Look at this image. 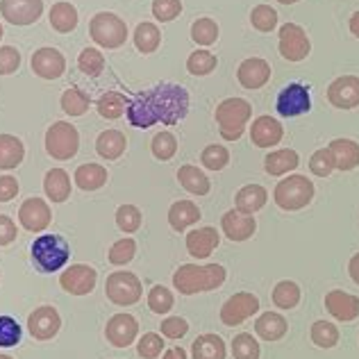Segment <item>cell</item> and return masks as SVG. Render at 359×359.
<instances>
[{
	"label": "cell",
	"instance_id": "49",
	"mask_svg": "<svg viewBox=\"0 0 359 359\" xmlns=\"http://www.w3.org/2000/svg\"><path fill=\"white\" fill-rule=\"evenodd\" d=\"M232 355L234 359H259V344L248 332H241L232 339Z\"/></svg>",
	"mask_w": 359,
	"mask_h": 359
},
{
	"label": "cell",
	"instance_id": "23",
	"mask_svg": "<svg viewBox=\"0 0 359 359\" xmlns=\"http://www.w3.org/2000/svg\"><path fill=\"white\" fill-rule=\"evenodd\" d=\"M325 309L332 314L337 320H355L359 316V298L353 294H346L341 289H332L325 296Z\"/></svg>",
	"mask_w": 359,
	"mask_h": 359
},
{
	"label": "cell",
	"instance_id": "50",
	"mask_svg": "<svg viewBox=\"0 0 359 359\" xmlns=\"http://www.w3.org/2000/svg\"><path fill=\"white\" fill-rule=\"evenodd\" d=\"M135 255H137V241L126 237L109 248V264H114V266H126V264L135 259Z\"/></svg>",
	"mask_w": 359,
	"mask_h": 359
},
{
	"label": "cell",
	"instance_id": "5",
	"mask_svg": "<svg viewBox=\"0 0 359 359\" xmlns=\"http://www.w3.org/2000/svg\"><path fill=\"white\" fill-rule=\"evenodd\" d=\"M32 262L41 273H55L66 266L71 257V248L64 237L60 234H41L32 243Z\"/></svg>",
	"mask_w": 359,
	"mask_h": 359
},
{
	"label": "cell",
	"instance_id": "22",
	"mask_svg": "<svg viewBox=\"0 0 359 359\" xmlns=\"http://www.w3.org/2000/svg\"><path fill=\"white\" fill-rule=\"evenodd\" d=\"M187 250L191 257L196 259H207L210 255L219 248V243H221V237H219V232H216V228H198V230H191L187 234Z\"/></svg>",
	"mask_w": 359,
	"mask_h": 359
},
{
	"label": "cell",
	"instance_id": "47",
	"mask_svg": "<svg viewBox=\"0 0 359 359\" xmlns=\"http://www.w3.org/2000/svg\"><path fill=\"white\" fill-rule=\"evenodd\" d=\"M141 221H144V216H141L139 207L135 205H121L116 210V225L121 232L126 234H132L141 228Z\"/></svg>",
	"mask_w": 359,
	"mask_h": 359
},
{
	"label": "cell",
	"instance_id": "30",
	"mask_svg": "<svg viewBox=\"0 0 359 359\" xmlns=\"http://www.w3.org/2000/svg\"><path fill=\"white\" fill-rule=\"evenodd\" d=\"M126 148H128V139L118 130H105V132H100L96 139V153L102 159H107V162L118 159L123 153H126Z\"/></svg>",
	"mask_w": 359,
	"mask_h": 359
},
{
	"label": "cell",
	"instance_id": "61",
	"mask_svg": "<svg viewBox=\"0 0 359 359\" xmlns=\"http://www.w3.org/2000/svg\"><path fill=\"white\" fill-rule=\"evenodd\" d=\"M351 32L359 39V12H355V14L351 16Z\"/></svg>",
	"mask_w": 359,
	"mask_h": 359
},
{
	"label": "cell",
	"instance_id": "19",
	"mask_svg": "<svg viewBox=\"0 0 359 359\" xmlns=\"http://www.w3.org/2000/svg\"><path fill=\"white\" fill-rule=\"evenodd\" d=\"M32 71L41 80H60L66 71V60L57 48H39L32 55Z\"/></svg>",
	"mask_w": 359,
	"mask_h": 359
},
{
	"label": "cell",
	"instance_id": "39",
	"mask_svg": "<svg viewBox=\"0 0 359 359\" xmlns=\"http://www.w3.org/2000/svg\"><path fill=\"white\" fill-rule=\"evenodd\" d=\"M216 66H219V60H216V55L210 53V50H196L189 55L187 60V71L191 75H198V78H203V75H210L212 71H216Z\"/></svg>",
	"mask_w": 359,
	"mask_h": 359
},
{
	"label": "cell",
	"instance_id": "17",
	"mask_svg": "<svg viewBox=\"0 0 359 359\" xmlns=\"http://www.w3.org/2000/svg\"><path fill=\"white\" fill-rule=\"evenodd\" d=\"M327 100L339 109L359 107V78L357 75H341L327 87Z\"/></svg>",
	"mask_w": 359,
	"mask_h": 359
},
{
	"label": "cell",
	"instance_id": "27",
	"mask_svg": "<svg viewBox=\"0 0 359 359\" xmlns=\"http://www.w3.org/2000/svg\"><path fill=\"white\" fill-rule=\"evenodd\" d=\"M266 201H269V191L262 184H245L234 196V205H237V212L241 214L259 212L266 205Z\"/></svg>",
	"mask_w": 359,
	"mask_h": 359
},
{
	"label": "cell",
	"instance_id": "8",
	"mask_svg": "<svg viewBox=\"0 0 359 359\" xmlns=\"http://www.w3.org/2000/svg\"><path fill=\"white\" fill-rule=\"evenodd\" d=\"M105 294L107 298L118 307H128L135 305L144 296V287H141V280L130 271H114L111 276H107L105 282Z\"/></svg>",
	"mask_w": 359,
	"mask_h": 359
},
{
	"label": "cell",
	"instance_id": "9",
	"mask_svg": "<svg viewBox=\"0 0 359 359\" xmlns=\"http://www.w3.org/2000/svg\"><path fill=\"white\" fill-rule=\"evenodd\" d=\"M278 50L287 62H302V60H307V55L311 53V41L300 25L285 23L280 27Z\"/></svg>",
	"mask_w": 359,
	"mask_h": 359
},
{
	"label": "cell",
	"instance_id": "14",
	"mask_svg": "<svg viewBox=\"0 0 359 359\" xmlns=\"http://www.w3.org/2000/svg\"><path fill=\"white\" fill-rule=\"evenodd\" d=\"M53 221V212L43 198H27L18 210V223L27 232H43Z\"/></svg>",
	"mask_w": 359,
	"mask_h": 359
},
{
	"label": "cell",
	"instance_id": "58",
	"mask_svg": "<svg viewBox=\"0 0 359 359\" xmlns=\"http://www.w3.org/2000/svg\"><path fill=\"white\" fill-rule=\"evenodd\" d=\"M16 223L9 219V216L5 214H0V245H9V243H14L16 239Z\"/></svg>",
	"mask_w": 359,
	"mask_h": 359
},
{
	"label": "cell",
	"instance_id": "31",
	"mask_svg": "<svg viewBox=\"0 0 359 359\" xmlns=\"http://www.w3.org/2000/svg\"><path fill=\"white\" fill-rule=\"evenodd\" d=\"M23 159H25L23 141L14 135H0V168L3 171H12V168L21 166Z\"/></svg>",
	"mask_w": 359,
	"mask_h": 359
},
{
	"label": "cell",
	"instance_id": "35",
	"mask_svg": "<svg viewBox=\"0 0 359 359\" xmlns=\"http://www.w3.org/2000/svg\"><path fill=\"white\" fill-rule=\"evenodd\" d=\"M50 25L60 34H69L78 27V9L71 3H55L50 7Z\"/></svg>",
	"mask_w": 359,
	"mask_h": 359
},
{
	"label": "cell",
	"instance_id": "36",
	"mask_svg": "<svg viewBox=\"0 0 359 359\" xmlns=\"http://www.w3.org/2000/svg\"><path fill=\"white\" fill-rule=\"evenodd\" d=\"M135 46L139 53H155L159 48V43H162V32H159V27L155 23H139L137 30H135Z\"/></svg>",
	"mask_w": 359,
	"mask_h": 359
},
{
	"label": "cell",
	"instance_id": "57",
	"mask_svg": "<svg viewBox=\"0 0 359 359\" xmlns=\"http://www.w3.org/2000/svg\"><path fill=\"white\" fill-rule=\"evenodd\" d=\"M18 196V180L12 175L0 177V203H9Z\"/></svg>",
	"mask_w": 359,
	"mask_h": 359
},
{
	"label": "cell",
	"instance_id": "28",
	"mask_svg": "<svg viewBox=\"0 0 359 359\" xmlns=\"http://www.w3.org/2000/svg\"><path fill=\"white\" fill-rule=\"evenodd\" d=\"M334 155V164L339 171H353L359 166V144L353 139H334L327 146Z\"/></svg>",
	"mask_w": 359,
	"mask_h": 359
},
{
	"label": "cell",
	"instance_id": "4",
	"mask_svg": "<svg viewBox=\"0 0 359 359\" xmlns=\"http://www.w3.org/2000/svg\"><path fill=\"white\" fill-rule=\"evenodd\" d=\"M252 116V107L243 98H225L214 111V118L219 123L221 137L225 141H237L245 132V126Z\"/></svg>",
	"mask_w": 359,
	"mask_h": 359
},
{
	"label": "cell",
	"instance_id": "20",
	"mask_svg": "<svg viewBox=\"0 0 359 359\" xmlns=\"http://www.w3.org/2000/svg\"><path fill=\"white\" fill-rule=\"evenodd\" d=\"M237 80L243 89L255 91V89H262L264 84L271 80V66L266 60L262 57H250V60H243L237 69Z\"/></svg>",
	"mask_w": 359,
	"mask_h": 359
},
{
	"label": "cell",
	"instance_id": "43",
	"mask_svg": "<svg viewBox=\"0 0 359 359\" xmlns=\"http://www.w3.org/2000/svg\"><path fill=\"white\" fill-rule=\"evenodd\" d=\"M150 150H153V155L159 159V162H168L175 153H177V139L173 132H157L150 141Z\"/></svg>",
	"mask_w": 359,
	"mask_h": 359
},
{
	"label": "cell",
	"instance_id": "7",
	"mask_svg": "<svg viewBox=\"0 0 359 359\" xmlns=\"http://www.w3.org/2000/svg\"><path fill=\"white\" fill-rule=\"evenodd\" d=\"M80 150V132L75 126L66 121H57L53 123L46 132V153H48L53 159H60V162H66L78 155Z\"/></svg>",
	"mask_w": 359,
	"mask_h": 359
},
{
	"label": "cell",
	"instance_id": "24",
	"mask_svg": "<svg viewBox=\"0 0 359 359\" xmlns=\"http://www.w3.org/2000/svg\"><path fill=\"white\" fill-rule=\"evenodd\" d=\"M201 219H203L201 210H198V205L194 201H177L171 205V210H168V225H171L175 232L189 230Z\"/></svg>",
	"mask_w": 359,
	"mask_h": 359
},
{
	"label": "cell",
	"instance_id": "56",
	"mask_svg": "<svg viewBox=\"0 0 359 359\" xmlns=\"http://www.w3.org/2000/svg\"><path fill=\"white\" fill-rule=\"evenodd\" d=\"M187 332H189V323L184 318H180V316H168L162 323V337L173 339V341L182 339Z\"/></svg>",
	"mask_w": 359,
	"mask_h": 359
},
{
	"label": "cell",
	"instance_id": "25",
	"mask_svg": "<svg viewBox=\"0 0 359 359\" xmlns=\"http://www.w3.org/2000/svg\"><path fill=\"white\" fill-rule=\"evenodd\" d=\"M289 323L287 318L278 314V311H264V314L255 320V332L264 341H280L287 334Z\"/></svg>",
	"mask_w": 359,
	"mask_h": 359
},
{
	"label": "cell",
	"instance_id": "46",
	"mask_svg": "<svg viewBox=\"0 0 359 359\" xmlns=\"http://www.w3.org/2000/svg\"><path fill=\"white\" fill-rule=\"evenodd\" d=\"M201 162H203L205 168H210V171H223V168L230 164V153H228V148H225V146L212 144V146H207L203 150Z\"/></svg>",
	"mask_w": 359,
	"mask_h": 359
},
{
	"label": "cell",
	"instance_id": "15",
	"mask_svg": "<svg viewBox=\"0 0 359 359\" xmlns=\"http://www.w3.org/2000/svg\"><path fill=\"white\" fill-rule=\"evenodd\" d=\"M62 327V316L60 311L50 307V305H43V307H36L30 316H27V330L34 339L39 341H48L55 334L60 332Z\"/></svg>",
	"mask_w": 359,
	"mask_h": 359
},
{
	"label": "cell",
	"instance_id": "26",
	"mask_svg": "<svg viewBox=\"0 0 359 359\" xmlns=\"http://www.w3.org/2000/svg\"><path fill=\"white\" fill-rule=\"evenodd\" d=\"M298 164H300V157L296 150H291V148L273 150V153L264 157V168H266V173L273 177H282L291 171H296Z\"/></svg>",
	"mask_w": 359,
	"mask_h": 359
},
{
	"label": "cell",
	"instance_id": "11",
	"mask_svg": "<svg viewBox=\"0 0 359 359\" xmlns=\"http://www.w3.org/2000/svg\"><path fill=\"white\" fill-rule=\"evenodd\" d=\"M257 311H259V298L255 294H248V291H239V294L225 300V305L221 307V320L223 325L234 327L241 325L252 314H257Z\"/></svg>",
	"mask_w": 359,
	"mask_h": 359
},
{
	"label": "cell",
	"instance_id": "51",
	"mask_svg": "<svg viewBox=\"0 0 359 359\" xmlns=\"http://www.w3.org/2000/svg\"><path fill=\"white\" fill-rule=\"evenodd\" d=\"M337 168L334 164V155L330 153V148H320L314 155L309 157V171L316 177H327Z\"/></svg>",
	"mask_w": 359,
	"mask_h": 359
},
{
	"label": "cell",
	"instance_id": "53",
	"mask_svg": "<svg viewBox=\"0 0 359 359\" xmlns=\"http://www.w3.org/2000/svg\"><path fill=\"white\" fill-rule=\"evenodd\" d=\"M21 341V325L12 316H0V348H12Z\"/></svg>",
	"mask_w": 359,
	"mask_h": 359
},
{
	"label": "cell",
	"instance_id": "64",
	"mask_svg": "<svg viewBox=\"0 0 359 359\" xmlns=\"http://www.w3.org/2000/svg\"><path fill=\"white\" fill-rule=\"evenodd\" d=\"M0 39H3V25H0Z\"/></svg>",
	"mask_w": 359,
	"mask_h": 359
},
{
	"label": "cell",
	"instance_id": "38",
	"mask_svg": "<svg viewBox=\"0 0 359 359\" xmlns=\"http://www.w3.org/2000/svg\"><path fill=\"white\" fill-rule=\"evenodd\" d=\"M300 296H302L300 287L296 285V282H291V280H282L276 285V289H273V302H276V307H280V309L298 307Z\"/></svg>",
	"mask_w": 359,
	"mask_h": 359
},
{
	"label": "cell",
	"instance_id": "37",
	"mask_svg": "<svg viewBox=\"0 0 359 359\" xmlns=\"http://www.w3.org/2000/svg\"><path fill=\"white\" fill-rule=\"evenodd\" d=\"M126 107H128V100L123 93L118 91H107V93H102L100 100H98V114L102 118H107V121H114V118H121L123 114H126Z\"/></svg>",
	"mask_w": 359,
	"mask_h": 359
},
{
	"label": "cell",
	"instance_id": "34",
	"mask_svg": "<svg viewBox=\"0 0 359 359\" xmlns=\"http://www.w3.org/2000/svg\"><path fill=\"white\" fill-rule=\"evenodd\" d=\"M73 180L82 191H96V189L105 187L107 182V168L100 164H82L78 166Z\"/></svg>",
	"mask_w": 359,
	"mask_h": 359
},
{
	"label": "cell",
	"instance_id": "40",
	"mask_svg": "<svg viewBox=\"0 0 359 359\" xmlns=\"http://www.w3.org/2000/svg\"><path fill=\"white\" fill-rule=\"evenodd\" d=\"M89 105H91L89 96H87V93H84L82 89H78V87L66 89V91L62 93V109H64L69 116H82V114H87Z\"/></svg>",
	"mask_w": 359,
	"mask_h": 359
},
{
	"label": "cell",
	"instance_id": "63",
	"mask_svg": "<svg viewBox=\"0 0 359 359\" xmlns=\"http://www.w3.org/2000/svg\"><path fill=\"white\" fill-rule=\"evenodd\" d=\"M0 359H12V357H9V355H0Z\"/></svg>",
	"mask_w": 359,
	"mask_h": 359
},
{
	"label": "cell",
	"instance_id": "59",
	"mask_svg": "<svg viewBox=\"0 0 359 359\" xmlns=\"http://www.w3.org/2000/svg\"><path fill=\"white\" fill-rule=\"evenodd\" d=\"M348 273H351V278H353L355 285H359V252L351 257V264H348Z\"/></svg>",
	"mask_w": 359,
	"mask_h": 359
},
{
	"label": "cell",
	"instance_id": "41",
	"mask_svg": "<svg viewBox=\"0 0 359 359\" xmlns=\"http://www.w3.org/2000/svg\"><path fill=\"white\" fill-rule=\"evenodd\" d=\"M191 39L198 43V46H212L216 43V39H219V25H216L214 18L210 16H203L198 18V21H194L191 25Z\"/></svg>",
	"mask_w": 359,
	"mask_h": 359
},
{
	"label": "cell",
	"instance_id": "13",
	"mask_svg": "<svg viewBox=\"0 0 359 359\" xmlns=\"http://www.w3.org/2000/svg\"><path fill=\"white\" fill-rule=\"evenodd\" d=\"M0 14L12 25H32L43 14V0H0Z\"/></svg>",
	"mask_w": 359,
	"mask_h": 359
},
{
	"label": "cell",
	"instance_id": "45",
	"mask_svg": "<svg viewBox=\"0 0 359 359\" xmlns=\"http://www.w3.org/2000/svg\"><path fill=\"white\" fill-rule=\"evenodd\" d=\"M78 66L84 75L89 78H98V75L105 71V57L98 48H84L78 57Z\"/></svg>",
	"mask_w": 359,
	"mask_h": 359
},
{
	"label": "cell",
	"instance_id": "12",
	"mask_svg": "<svg viewBox=\"0 0 359 359\" xmlns=\"http://www.w3.org/2000/svg\"><path fill=\"white\" fill-rule=\"evenodd\" d=\"M98 282V273L89 264H73L60 276V285L71 296H87Z\"/></svg>",
	"mask_w": 359,
	"mask_h": 359
},
{
	"label": "cell",
	"instance_id": "42",
	"mask_svg": "<svg viewBox=\"0 0 359 359\" xmlns=\"http://www.w3.org/2000/svg\"><path fill=\"white\" fill-rule=\"evenodd\" d=\"M311 341H314L318 348H334L339 344V327L330 320H316L311 325Z\"/></svg>",
	"mask_w": 359,
	"mask_h": 359
},
{
	"label": "cell",
	"instance_id": "60",
	"mask_svg": "<svg viewBox=\"0 0 359 359\" xmlns=\"http://www.w3.org/2000/svg\"><path fill=\"white\" fill-rule=\"evenodd\" d=\"M164 359H187V351H184V348H180V346H173V348H168V351L164 353Z\"/></svg>",
	"mask_w": 359,
	"mask_h": 359
},
{
	"label": "cell",
	"instance_id": "55",
	"mask_svg": "<svg viewBox=\"0 0 359 359\" xmlns=\"http://www.w3.org/2000/svg\"><path fill=\"white\" fill-rule=\"evenodd\" d=\"M21 66V53L12 46H0V75H12Z\"/></svg>",
	"mask_w": 359,
	"mask_h": 359
},
{
	"label": "cell",
	"instance_id": "29",
	"mask_svg": "<svg viewBox=\"0 0 359 359\" xmlns=\"http://www.w3.org/2000/svg\"><path fill=\"white\" fill-rule=\"evenodd\" d=\"M43 191L53 203H64L71 198V177L64 168H50L43 177Z\"/></svg>",
	"mask_w": 359,
	"mask_h": 359
},
{
	"label": "cell",
	"instance_id": "32",
	"mask_svg": "<svg viewBox=\"0 0 359 359\" xmlns=\"http://www.w3.org/2000/svg\"><path fill=\"white\" fill-rule=\"evenodd\" d=\"M177 180L191 196H207V194H210V189H212L210 177H207L198 166H191V164L180 166Z\"/></svg>",
	"mask_w": 359,
	"mask_h": 359
},
{
	"label": "cell",
	"instance_id": "6",
	"mask_svg": "<svg viewBox=\"0 0 359 359\" xmlns=\"http://www.w3.org/2000/svg\"><path fill=\"white\" fill-rule=\"evenodd\" d=\"M89 34L100 48H121L128 39V25L114 12H100L89 21Z\"/></svg>",
	"mask_w": 359,
	"mask_h": 359
},
{
	"label": "cell",
	"instance_id": "44",
	"mask_svg": "<svg viewBox=\"0 0 359 359\" xmlns=\"http://www.w3.org/2000/svg\"><path fill=\"white\" fill-rule=\"evenodd\" d=\"M175 305V298L171 294V289H166L164 285H155L153 289H150L148 294V307L150 311H155V314H168V311L173 309Z\"/></svg>",
	"mask_w": 359,
	"mask_h": 359
},
{
	"label": "cell",
	"instance_id": "2",
	"mask_svg": "<svg viewBox=\"0 0 359 359\" xmlns=\"http://www.w3.org/2000/svg\"><path fill=\"white\" fill-rule=\"evenodd\" d=\"M225 282V269L221 264H182L173 273V287L182 296H194V294H205V291L219 289Z\"/></svg>",
	"mask_w": 359,
	"mask_h": 359
},
{
	"label": "cell",
	"instance_id": "16",
	"mask_svg": "<svg viewBox=\"0 0 359 359\" xmlns=\"http://www.w3.org/2000/svg\"><path fill=\"white\" fill-rule=\"evenodd\" d=\"M139 334V320L132 314H114L105 325V337L114 348H128Z\"/></svg>",
	"mask_w": 359,
	"mask_h": 359
},
{
	"label": "cell",
	"instance_id": "62",
	"mask_svg": "<svg viewBox=\"0 0 359 359\" xmlns=\"http://www.w3.org/2000/svg\"><path fill=\"white\" fill-rule=\"evenodd\" d=\"M278 3H282V5H294V3H298V0H278Z\"/></svg>",
	"mask_w": 359,
	"mask_h": 359
},
{
	"label": "cell",
	"instance_id": "1",
	"mask_svg": "<svg viewBox=\"0 0 359 359\" xmlns=\"http://www.w3.org/2000/svg\"><path fill=\"white\" fill-rule=\"evenodd\" d=\"M126 114L130 126L146 130L150 126H175L189 114V93L180 84H157L128 100Z\"/></svg>",
	"mask_w": 359,
	"mask_h": 359
},
{
	"label": "cell",
	"instance_id": "33",
	"mask_svg": "<svg viewBox=\"0 0 359 359\" xmlns=\"http://www.w3.org/2000/svg\"><path fill=\"white\" fill-rule=\"evenodd\" d=\"M194 359H225L228 348L219 334H201L191 344Z\"/></svg>",
	"mask_w": 359,
	"mask_h": 359
},
{
	"label": "cell",
	"instance_id": "3",
	"mask_svg": "<svg viewBox=\"0 0 359 359\" xmlns=\"http://www.w3.org/2000/svg\"><path fill=\"white\" fill-rule=\"evenodd\" d=\"M314 182L307 180L305 175H289L280 180L273 191V201L285 212H300L314 201Z\"/></svg>",
	"mask_w": 359,
	"mask_h": 359
},
{
	"label": "cell",
	"instance_id": "52",
	"mask_svg": "<svg viewBox=\"0 0 359 359\" xmlns=\"http://www.w3.org/2000/svg\"><path fill=\"white\" fill-rule=\"evenodd\" d=\"M182 14V0H153V16L159 23H171Z\"/></svg>",
	"mask_w": 359,
	"mask_h": 359
},
{
	"label": "cell",
	"instance_id": "18",
	"mask_svg": "<svg viewBox=\"0 0 359 359\" xmlns=\"http://www.w3.org/2000/svg\"><path fill=\"white\" fill-rule=\"evenodd\" d=\"M221 230L230 241H248L257 230V221H255L252 214L230 210L221 216Z\"/></svg>",
	"mask_w": 359,
	"mask_h": 359
},
{
	"label": "cell",
	"instance_id": "21",
	"mask_svg": "<svg viewBox=\"0 0 359 359\" xmlns=\"http://www.w3.org/2000/svg\"><path fill=\"white\" fill-rule=\"evenodd\" d=\"M282 137H285V130H282L280 123L273 116H257L250 126V141L257 148H273L278 146Z\"/></svg>",
	"mask_w": 359,
	"mask_h": 359
},
{
	"label": "cell",
	"instance_id": "54",
	"mask_svg": "<svg viewBox=\"0 0 359 359\" xmlns=\"http://www.w3.org/2000/svg\"><path fill=\"white\" fill-rule=\"evenodd\" d=\"M162 351H164V341H162V337L155 332H146L137 344V353L144 359H157L162 355Z\"/></svg>",
	"mask_w": 359,
	"mask_h": 359
},
{
	"label": "cell",
	"instance_id": "10",
	"mask_svg": "<svg viewBox=\"0 0 359 359\" xmlns=\"http://www.w3.org/2000/svg\"><path fill=\"white\" fill-rule=\"evenodd\" d=\"M276 107H278V114L285 116V118H294V116L307 114V111L311 109L309 89L305 87V84H300V82L287 84V87L278 93Z\"/></svg>",
	"mask_w": 359,
	"mask_h": 359
},
{
	"label": "cell",
	"instance_id": "48",
	"mask_svg": "<svg viewBox=\"0 0 359 359\" xmlns=\"http://www.w3.org/2000/svg\"><path fill=\"white\" fill-rule=\"evenodd\" d=\"M250 23L259 32H273L278 27V12L269 5H257L250 12Z\"/></svg>",
	"mask_w": 359,
	"mask_h": 359
}]
</instances>
